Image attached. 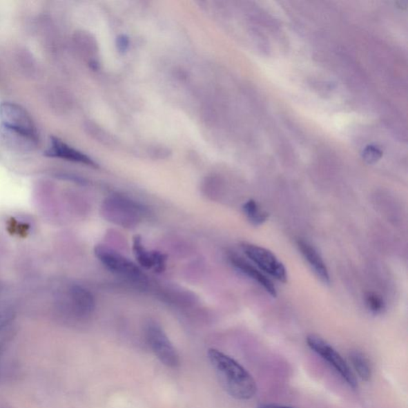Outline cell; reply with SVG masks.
<instances>
[{"mask_svg": "<svg viewBox=\"0 0 408 408\" xmlns=\"http://www.w3.org/2000/svg\"><path fill=\"white\" fill-rule=\"evenodd\" d=\"M69 291L71 303L77 316L86 317L94 311L95 298L89 291L79 286H73Z\"/></svg>", "mask_w": 408, "mask_h": 408, "instance_id": "12", "label": "cell"}, {"mask_svg": "<svg viewBox=\"0 0 408 408\" xmlns=\"http://www.w3.org/2000/svg\"><path fill=\"white\" fill-rule=\"evenodd\" d=\"M95 254L108 270L117 273V275L126 278L133 282L144 284L147 282L146 275L135 263L111 248L98 245L95 248Z\"/></svg>", "mask_w": 408, "mask_h": 408, "instance_id": "3", "label": "cell"}, {"mask_svg": "<svg viewBox=\"0 0 408 408\" xmlns=\"http://www.w3.org/2000/svg\"><path fill=\"white\" fill-rule=\"evenodd\" d=\"M232 266L237 271H240L245 275L256 281L260 286L265 289L266 291L271 294L273 298L277 297V291L275 284L272 282L270 278H268L264 273L258 271L251 263L248 262L244 258L239 255H232L229 257Z\"/></svg>", "mask_w": 408, "mask_h": 408, "instance_id": "10", "label": "cell"}, {"mask_svg": "<svg viewBox=\"0 0 408 408\" xmlns=\"http://www.w3.org/2000/svg\"><path fill=\"white\" fill-rule=\"evenodd\" d=\"M146 338L153 353L163 365L177 368L180 363L179 354L161 325L149 322L146 327Z\"/></svg>", "mask_w": 408, "mask_h": 408, "instance_id": "4", "label": "cell"}, {"mask_svg": "<svg viewBox=\"0 0 408 408\" xmlns=\"http://www.w3.org/2000/svg\"><path fill=\"white\" fill-rule=\"evenodd\" d=\"M257 408H293L287 406L278 405L275 404H265L258 406Z\"/></svg>", "mask_w": 408, "mask_h": 408, "instance_id": "18", "label": "cell"}, {"mask_svg": "<svg viewBox=\"0 0 408 408\" xmlns=\"http://www.w3.org/2000/svg\"><path fill=\"white\" fill-rule=\"evenodd\" d=\"M0 142L10 151L30 153L38 148L39 136L0 125Z\"/></svg>", "mask_w": 408, "mask_h": 408, "instance_id": "7", "label": "cell"}, {"mask_svg": "<svg viewBox=\"0 0 408 408\" xmlns=\"http://www.w3.org/2000/svg\"><path fill=\"white\" fill-rule=\"evenodd\" d=\"M366 304L369 311L376 314L383 311L385 308L383 299L375 293H369L367 294Z\"/></svg>", "mask_w": 408, "mask_h": 408, "instance_id": "16", "label": "cell"}, {"mask_svg": "<svg viewBox=\"0 0 408 408\" xmlns=\"http://www.w3.org/2000/svg\"><path fill=\"white\" fill-rule=\"evenodd\" d=\"M13 64L15 68L24 77H33L37 76L39 72V66L37 61L35 59L34 55L30 52V50L19 48L14 51Z\"/></svg>", "mask_w": 408, "mask_h": 408, "instance_id": "13", "label": "cell"}, {"mask_svg": "<svg viewBox=\"0 0 408 408\" xmlns=\"http://www.w3.org/2000/svg\"><path fill=\"white\" fill-rule=\"evenodd\" d=\"M307 343L315 353L321 356L325 362L331 367L350 387L356 389L358 387V381L352 369L342 356L333 346L325 342L324 339L317 335H309L307 338Z\"/></svg>", "mask_w": 408, "mask_h": 408, "instance_id": "2", "label": "cell"}, {"mask_svg": "<svg viewBox=\"0 0 408 408\" xmlns=\"http://www.w3.org/2000/svg\"><path fill=\"white\" fill-rule=\"evenodd\" d=\"M349 360L359 378L369 382L373 376V370H371L369 360L366 358V356L360 351H352L349 353Z\"/></svg>", "mask_w": 408, "mask_h": 408, "instance_id": "14", "label": "cell"}, {"mask_svg": "<svg viewBox=\"0 0 408 408\" xmlns=\"http://www.w3.org/2000/svg\"><path fill=\"white\" fill-rule=\"evenodd\" d=\"M13 313L8 307L0 303V330L7 327V324L12 321Z\"/></svg>", "mask_w": 408, "mask_h": 408, "instance_id": "17", "label": "cell"}, {"mask_svg": "<svg viewBox=\"0 0 408 408\" xmlns=\"http://www.w3.org/2000/svg\"><path fill=\"white\" fill-rule=\"evenodd\" d=\"M298 246L318 277L325 284L330 283V277L327 265L315 248L306 240H299Z\"/></svg>", "mask_w": 408, "mask_h": 408, "instance_id": "11", "label": "cell"}, {"mask_svg": "<svg viewBox=\"0 0 408 408\" xmlns=\"http://www.w3.org/2000/svg\"><path fill=\"white\" fill-rule=\"evenodd\" d=\"M208 358L221 385L231 397L250 400L255 396V380L235 360L215 349H209Z\"/></svg>", "mask_w": 408, "mask_h": 408, "instance_id": "1", "label": "cell"}, {"mask_svg": "<svg viewBox=\"0 0 408 408\" xmlns=\"http://www.w3.org/2000/svg\"><path fill=\"white\" fill-rule=\"evenodd\" d=\"M46 155L50 157L59 158L65 159V161L89 165L91 167H97L96 163L86 155L70 146L69 144L60 140V139L54 137H50Z\"/></svg>", "mask_w": 408, "mask_h": 408, "instance_id": "8", "label": "cell"}, {"mask_svg": "<svg viewBox=\"0 0 408 408\" xmlns=\"http://www.w3.org/2000/svg\"><path fill=\"white\" fill-rule=\"evenodd\" d=\"M242 210L248 220L253 225L260 226L265 223L269 218V214L263 210L255 200H250L242 206Z\"/></svg>", "mask_w": 408, "mask_h": 408, "instance_id": "15", "label": "cell"}, {"mask_svg": "<svg viewBox=\"0 0 408 408\" xmlns=\"http://www.w3.org/2000/svg\"><path fill=\"white\" fill-rule=\"evenodd\" d=\"M0 125L39 135L32 117L17 103L7 101L0 105Z\"/></svg>", "mask_w": 408, "mask_h": 408, "instance_id": "6", "label": "cell"}, {"mask_svg": "<svg viewBox=\"0 0 408 408\" xmlns=\"http://www.w3.org/2000/svg\"><path fill=\"white\" fill-rule=\"evenodd\" d=\"M241 247L246 257L255 263L262 271L275 278L278 281L287 282L286 267L271 251L251 244H242Z\"/></svg>", "mask_w": 408, "mask_h": 408, "instance_id": "5", "label": "cell"}, {"mask_svg": "<svg viewBox=\"0 0 408 408\" xmlns=\"http://www.w3.org/2000/svg\"><path fill=\"white\" fill-rule=\"evenodd\" d=\"M133 254L139 264L146 269H153L158 273L164 271L166 268L167 256L159 251H148L142 244L141 236L133 237Z\"/></svg>", "mask_w": 408, "mask_h": 408, "instance_id": "9", "label": "cell"}]
</instances>
